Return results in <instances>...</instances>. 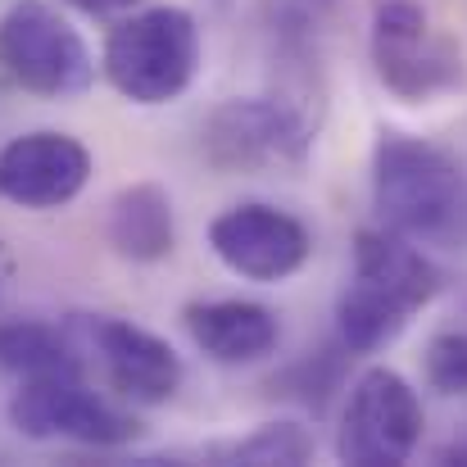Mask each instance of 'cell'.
Masks as SVG:
<instances>
[{"mask_svg":"<svg viewBox=\"0 0 467 467\" xmlns=\"http://www.w3.org/2000/svg\"><path fill=\"white\" fill-rule=\"evenodd\" d=\"M427 386L441 395H467V331H441L431 336L422 354Z\"/></svg>","mask_w":467,"mask_h":467,"instance_id":"2e32d148","label":"cell"},{"mask_svg":"<svg viewBox=\"0 0 467 467\" xmlns=\"http://www.w3.org/2000/svg\"><path fill=\"white\" fill-rule=\"evenodd\" d=\"M68 336L78 340L82 354L96 358L109 390L128 404L155 409V404H168L182 386L177 349L137 322H123L109 313H78V317H68Z\"/></svg>","mask_w":467,"mask_h":467,"instance_id":"9c48e42d","label":"cell"},{"mask_svg":"<svg viewBox=\"0 0 467 467\" xmlns=\"http://www.w3.org/2000/svg\"><path fill=\"white\" fill-rule=\"evenodd\" d=\"M204 159L218 172H273L305 168L313 150V123L305 109L273 96H236L223 100L200 132Z\"/></svg>","mask_w":467,"mask_h":467,"instance_id":"8992f818","label":"cell"},{"mask_svg":"<svg viewBox=\"0 0 467 467\" xmlns=\"http://www.w3.org/2000/svg\"><path fill=\"white\" fill-rule=\"evenodd\" d=\"M200 73V27L191 9L155 5L114 23L105 41V78L132 105H168Z\"/></svg>","mask_w":467,"mask_h":467,"instance_id":"7a4b0ae2","label":"cell"},{"mask_svg":"<svg viewBox=\"0 0 467 467\" xmlns=\"http://www.w3.org/2000/svg\"><path fill=\"white\" fill-rule=\"evenodd\" d=\"M0 73L32 96L68 100L91 91L96 59L59 9L18 0L0 14Z\"/></svg>","mask_w":467,"mask_h":467,"instance_id":"277c9868","label":"cell"},{"mask_svg":"<svg viewBox=\"0 0 467 467\" xmlns=\"http://www.w3.org/2000/svg\"><path fill=\"white\" fill-rule=\"evenodd\" d=\"M445 286V273L390 227H363L354 236V277L336 300L340 349L372 354L390 345L409 317L431 305Z\"/></svg>","mask_w":467,"mask_h":467,"instance_id":"6da1fadb","label":"cell"},{"mask_svg":"<svg viewBox=\"0 0 467 467\" xmlns=\"http://www.w3.org/2000/svg\"><path fill=\"white\" fill-rule=\"evenodd\" d=\"M336 381H340V358L331 354V349H322V354H313L305 358L282 386V395H291V400H305L309 409H322L327 400H331V390H336Z\"/></svg>","mask_w":467,"mask_h":467,"instance_id":"e0dca14e","label":"cell"},{"mask_svg":"<svg viewBox=\"0 0 467 467\" xmlns=\"http://www.w3.org/2000/svg\"><path fill=\"white\" fill-rule=\"evenodd\" d=\"M82 14H123V9H132L137 0H73Z\"/></svg>","mask_w":467,"mask_h":467,"instance_id":"ac0fdd59","label":"cell"},{"mask_svg":"<svg viewBox=\"0 0 467 467\" xmlns=\"http://www.w3.org/2000/svg\"><path fill=\"white\" fill-rule=\"evenodd\" d=\"M441 459H445V463H467V436H463V441H454Z\"/></svg>","mask_w":467,"mask_h":467,"instance_id":"d6986e66","label":"cell"},{"mask_svg":"<svg viewBox=\"0 0 467 467\" xmlns=\"http://www.w3.org/2000/svg\"><path fill=\"white\" fill-rule=\"evenodd\" d=\"M422 400L395 368H368L345 400L336 459L354 467H395L409 463L422 445Z\"/></svg>","mask_w":467,"mask_h":467,"instance_id":"ba28073f","label":"cell"},{"mask_svg":"<svg viewBox=\"0 0 467 467\" xmlns=\"http://www.w3.org/2000/svg\"><path fill=\"white\" fill-rule=\"evenodd\" d=\"M182 322H186L191 340L213 363H227V368L259 363L282 340V327H277L273 309H264L254 300H195V305L182 309Z\"/></svg>","mask_w":467,"mask_h":467,"instance_id":"7c38bea8","label":"cell"},{"mask_svg":"<svg viewBox=\"0 0 467 467\" xmlns=\"http://www.w3.org/2000/svg\"><path fill=\"white\" fill-rule=\"evenodd\" d=\"M0 368L14 372L18 381L32 377H64V372H87V358L68 327H46V322H9L0 327Z\"/></svg>","mask_w":467,"mask_h":467,"instance_id":"5bb4252c","label":"cell"},{"mask_svg":"<svg viewBox=\"0 0 467 467\" xmlns=\"http://www.w3.org/2000/svg\"><path fill=\"white\" fill-rule=\"evenodd\" d=\"M105 236L119 259L128 264H159L177 245V223H172V200L155 182H132L109 200Z\"/></svg>","mask_w":467,"mask_h":467,"instance_id":"4fadbf2b","label":"cell"},{"mask_svg":"<svg viewBox=\"0 0 467 467\" xmlns=\"http://www.w3.org/2000/svg\"><path fill=\"white\" fill-rule=\"evenodd\" d=\"M309 5H313V9H317V5H336V0H309Z\"/></svg>","mask_w":467,"mask_h":467,"instance_id":"ffe728a7","label":"cell"},{"mask_svg":"<svg viewBox=\"0 0 467 467\" xmlns=\"http://www.w3.org/2000/svg\"><path fill=\"white\" fill-rule=\"evenodd\" d=\"M372 68L377 82L404 105H427L463 87V50L441 36L427 9L413 0H377Z\"/></svg>","mask_w":467,"mask_h":467,"instance_id":"5b68a950","label":"cell"},{"mask_svg":"<svg viewBox=\"0 0 467 467\" xmlns=\"http://www.w3.org/2000/svg\"><path fill=\"white\" fill-rule=\"evenodd\" d=\"M209 250L245 282H286L313 254L309 227L277 204H232L209 223Z\"/></svg>","mask_w":467,"mask_h":467,"instance_id":"30bf717a","label":"cell"},{"mask_svg":"<svg viewBox=\"0 0 467 467\" xmlns=\"http://www.w3.org/2000/svg\"><path fill=\"white\" fill-rule=\"evenodd\" d=\"M313 454V436L300 422H268L259 431H250L245 441H227V445H213L209 459H223V463H305Z\"/></svg>","mask_w":467,"mask_h":467,"instance_id":"9a60e30c","label":"cell"},{"mask_svg":"<svg viewBox=\"0 0 467 467\" xmlns=\"http://www.w3.org/2000/svg\"><path fill=\"white\" fill-rule=\"evenodd\" d=\"M463 172L441 146L381 132L372 146V204L381 227L404 236H441L459 218Z\"/></svg>","mask_w":467,"mask_h":467,"instance_id":"3957f363","label":"cell"},{"mask_svg":"<svg viewBox=\"0 0 467 467\" xmlns=\"http://www.w3.org/2000/svg\"><path fill=\"white\" fill-rule=\"evenodd\" d=\"M9 422L27 441H73L96 450H119L141 436V422L128 409L96 395L87 386V372L23 381L9 400Z\"/></svg>","mask_w":467,"mask_h":467,"instance_id":"52a82bcc","label":"cell"},{"mask_svg":"<svg viewBox=\"0 0 467 467\" xmlns=\"http://www.w3.org/2000/svg\"><path fill=\"white\" fill-rule=\"evenodd\" d=\"M91 182V150L68 132H23L0 146V200L18 209H64Z\"/></svg>","mask_w":467,"mask_h":467,"instance_id":"8fae6325","label":"cell"}]
</instances>
